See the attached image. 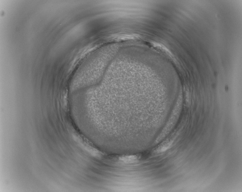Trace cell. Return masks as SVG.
I'll return each instance as SVG.
<instances>
[{
    "label": "cell",
    "mask_w": 242,
    "mask_h": 192,
    "mask_svg": "<svg viewBox=\"0 0 242 192\" xmlns=\"http://www.w3.org/2000/svg\"><path fill=\"white\" fill-rule=\"evenodd\" d=\"M173 141H170L165 142L161 145H160L154 151L156 153H161L164 152L168 150L172 144Z\"/></svg>",
    "instance_id": "1"
}]
</instances>
